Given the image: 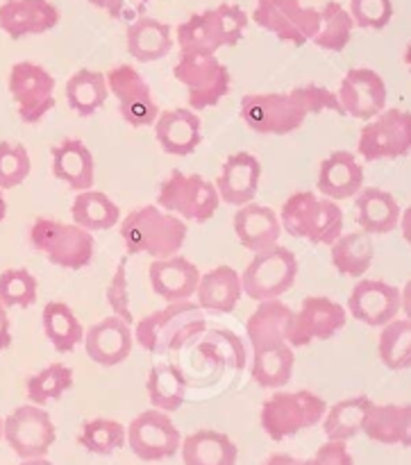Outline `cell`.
<instances>
[{"label": "cell", "instance_id": "obj_21", "mask_svg": "<svg viewBox=\"0 0 411 465\" xmlns=\"http://www.w3.org/2000/svg\"><path fill=\"white\" fill-rule=\"evenodd\" d=\"M203 272L194 262L182 254H173L166 259H153L148 268V280L155 295L164 302H182L191 300L198 291V282Z\"/></svg>", "mask_w": 411, "mask_h": 465}, {"label": "cell", "instance_id": "obj_60", "mask_svg": "<svg viewBox=\"0 0 411 465\" xmlns=\"http://www.w3.org/2000/svg\"><path fill=\"white\" fill-rule=\"evenodd\" d=\"M107 3L109 0H89V5H94V7H98V9L107 7Z\"/></svg>", "mask_w": 411, "mask_h": 465}, {"label": "cell", "instance_id": "obj_38", "mask_svg": "<svg viewBox=\"0 0 411 465\" xmlns=\"http://www.w3.org/2000/svg\"><path fill=\"white\" fill-rule=\"evenodd\" d=\"M296 366V354L289 343L276 345V348L255 350L253 357V380L262 389L280 391L291 381Z\"/></svg>", "mask_w": 411, "mask_h": 465}, {"label": "cell", "instance_id": "obj_29", "mask_svg": "<svg viewBox=\"0 0 411 465\" xmlns=\"http://www.w3.org/2000/svg\"><path fill=\"white\" fill-rule=\"evenodd\" d=\"M241 295H244L241 275L232 266H216L205 272V275H200L198 291H195L198 307L203 312L216 313L235 312Z\"/></svg>", "mask_w": 411, "mask_h": 465}, {"label": "cell", "instance_id": "obj_32", "mask_svg": "<svg viewBox=\"0 0 411 465\" xmlns=\"http://www.w3.org/2000/svg\"><path fill=\"white\" fill-rule=\"evenodd\" d=\"M175 44L180 54H216L226 48L214 9L191 14L185 23H180L175 30Z\"/></svg>", "mask_w": 411, "mask_h": 465}, {"label": "cell", "instance_id": "obj_6", "mask_svg": "<svg viewBox=\"0 0 411 465\" xmlns=\"http://www.w3.org/2000/svg\"><path fill=\"white\" fill-rule=\"evenodd\" d=\"M157 204L168 213H175L182 221L207 223L218 212L216 184L203 175H186L182 171H171L162 182L157 193Z\"/></svg>", "mask_w": 411, "mask_h": 465}, {"label": "cell", "instance_id": "obj_23", "mask_svg": "<svg viewBox=\"0 0 411 465\" xmlns=\"http://www.w3.org/2000/svg\"><path fill=\"white\" fill-rule=\"evenodd\" d=\"M153 127L162 150L166 154H173V157L194 154L198 145L203 143V123H200V116L191 107L159 112Z\"/></svg>", "mask_w": 411, "mask_h": 465}, {"label": "cell", "instance_id": "obj_12", "mask_svg": "<svg viewBox=\"0 0 411 465\" xmlns=\"http://www.w3.org/2000/svg\"><path fill=\"white\" fill-rule=\"evenodd\" d=\"M253 21L285 44L305 45L316 36L321 14L300 0H257Z\"/></svg>", "mask_w": 411, "mask_h": 465}, {"label": "cell", "instance_id": "obj_13", "mask_svg": "<svg viewBox=\"0 0 411 465\" xmlns=\"http://www.w3.org/2000/svg\"><path fill=\"white\" fill-rule=\"evenodd\" d=\"M9 95L16 103L18 118L25 125L39 123L55 107V77L35 62H16L9 71Z\"/></svg>", "mask_w": 411, "mask_h": 465}, {"label": "cell", "instance_id": "obj_61", "mask_svg": "<svg viewBox=\"0 0 411 465\" xmlns=\"http://www.w3.org/2000/svg\"><path fill=\"white\" fill-rule=\"evenodd\" d=\"M405 64H407V68L411 73V44L407 45V50H405Z\"/></svg>", "mask_w": 411, "mask_h": 465}, {"label": "cell", "instance_id": "obj_22", "mask_svg": "<svg viewBox=\"0 0 411 465\" xmlns=\"http://www.w3.org/2000/svg\"><path fill=\"white\" fill-rule=\"evenodd\" d=\"M262 182V163L250 153H235L226 159L221 175L216 177V191L221 203L244 207L253 203Z\"/></svg>", "mask_w": 411, "mask_h": 465}, {"label": "cell", "instance_id": "obj_44", "mask_svg": "<svg viewBox=\"0 0 411 465\" xmlns=\"http://www.w3.org/2000/svg\"><path fill=\"white\" fill-rule=\"evenodd\" d=\"M362 434L380 445H400L403 434V407L400 404H371L364 418Z\"/></svg>", "mask_w": 411, "mask_h": 465}, {"label": "cell", "instance_id": "obj_50", "mask_svg": "<svg viewBox=\"0 0 411 465\" xmlns=\"http://www.w3.org/2000/svg\"><path fill=\"white\" fill-rule=\"evenodd\" d=\"M214 9V16H216L218 27H221L223 41H226V48L239 44L246 35V27H248V14L239 7V5L223 3Z\"/></svg>", "mask_w": 411, "mask_h": 465}, {"label": "cell", "instance_id": "obj_55", "mask_svg": "<svg viewBox=\"0 0 411 465\" xmlns=\"http://www.w3.org/2000/svg\"><path fill=\"white\" fill-rule=\"evenodd\" d=\"M400 312L405 313V318L411 321V280L405 284V289L400 291Z\"/></svg>", "mask_w": 411, "mask_h": 465}, {"label": "cell", "instance_id": "obj_52", "mask_svg": "<svg viewBox=\"0 0 411 465\" xmlns=\"http://www.w3.org/2000/svg\"><path fill=\"white\" fill-rule=\"evenodd\" d=\"M314 459L321 465H355L348 443H344V440H327V443H323L316 450V457Z\"/></svg>", "mask_w": 411, "mask_h": 465}, {"label": "cell", "instance_id": "obj_10", "mask_svg": "<svg viewBox=\"0 0 411 465\" xmlns=\"http://www.w3.org/2000/svg\"><path fill=\"white\" fill-rule=\"evenodd\" d=\"M357 153L366 162L400 159L411 153V112L391 107L366 121L359 132Z\"/></svg>", "mask_w": 411, "mask_h": 465}, {"label": "cell", "instance_id": "obj_59", "mask_svg": "<svg viewBox=\"0 0 411 465\" xmlns=\"http://www.w3.org/2000/svg\"><path fill=\"white\" fill-rule=\"evenodd\" d=\"M5 216H7V200H5L3 191H0V223L5 221Z\"/></svg>", "mask_w": 411, "mask_h": 465}, {"label": "cell", "instance_id": "obj_26", "mask_svg": "<svg viewBox=\"0 0 411 465\" xmlns=\"http://www.w3.org/2000/svg\"><path fill=\"white\" fill-rule=\"evenodd\" d=\"M318 193L330 200L355 198L364 189V168L353 153L336 150L318 168Z\"/></svg>", "mask_w": 411, "mask_h": 465}, {"label": "cell", "instance_id": "obj_41", "mask_svg": "<svg viewBox=\"0 0 411 465\" xmlns=\"http://www.w3.org/2000/svg\"><path fill=\"white\" fill-rule=\"evenodd\" d=\"M380 330V339H377L380 361L389 371H407L411 368V321L394 318Z\"/></svg>", "mask_w": 411, "mask_h": 465}, {"label": "cell", "instance_id": "obj_51", "mask_svg": "<svg viewBox=\"0 0 411 465\" xmlns=\"http://www.w3.org/2000/svg\"><path fill=\"white\" fill-rule=\"evenodd\" d=\"M150 3H153V0H109L105 12H107L114 21L132 23L136 21V18L145 16Z\"/></svg>", "mask_w": 411, "mask_h": 465}, {"label": "cell", "instance_id": "obj_5", "mask_svg": "<svg viewBox=\"0 0 411 465\" xmlns=\"http://www.w3.org/2000/svg\"><path fill=\"white\" fill-rule=\"evenodd\" d=\"M326 413V400L312 391H296V393L277 391L262 404L259 420H262V430L266 431L268 439L285 440L321 425Z\"/></svg>", "mask_w": 411, "mask_h": 465}, {"label": "cell", "instance_id": "obj_31", "mask_svg": "<svg viewBox=\"0 0 411 465\" xmlns=\"http://www.w3.org/2000/svg\"><path fill=\"white\" fill-rule=\"evenodd\" d=\"M180 457L185 465H236L239 448L223 431L198 430L182 439Z\"/></svg>", "mask_w": 411, "mask_h": 465}, {"label": "cell", "instance_id": "obj_18", "mask_svg": "<svg viewBox=\"0 0 411 465\" xmlns=\"http://www.w3.org/2000/svg\"><path fill=\"white\" fill-rule=\"evenodd\" d=\"M348 313L368 327H385L400 313V289L382 280H359L350 291Z\"/></svg>", "mask_w": 411, "mask_h": 465}, {"label": "cell", "instance_id": "obj_24", "mask_svg": "<svg viewBox=\"0 0 411 465\" xmlns=\"http://www.w3.org/2000/svg\"><path fill=\"white\" fill-rule=\"evenodd\" d=\"M294 321L296 312L286 307L280 298L259 302L257 309L250 313L248 322H246V334H248L253 350H266L289 343Z\"/></svg>", "mask_w": 411, "mask_h": 465}, {"label": "cell", "instance_id": "obj_42", "mask_svg": "<svg viewBox=\"0 0 411 465\" xmlns=\"http://www.w3.org/2000/svg\"><path fill=\"white\" fill-rule=\"evenodd\" d=\"M77 443L89 454L107 457V454L118 452L123 445H127V427H123L112 418H94L82 425L77 434Z\"/></svg>", "mask_w": 411, "mask_h": 465}, {"label": "cell", "instance_id": "obj_48", "mask_svg": "<svg viewBox=\"0 0 411 465\" xmlns=\"http://www.w3.org/2000/svg\"><path fill=\"white\" fill-rule=\"evenodd\" d=\"M107 298L109 309H112V316H118L121 321H125L127 325L135 322V316H132V298H130V282H127V259H121L114 271L112 280H109L107 286Z\"/></svg>", "mask_w": 411, "mask_h": 465}, {"label": "cell", "instance_id": "obj_46", "mask_svg": "<svg viewBox=\"0 0 411 465\" xmlns=\"http://www.w3.org/2000/svg\"><path fill=\"white\" fill-rule=\"evenodd\" d=\"M32 159L23 143L16 141H0V191L21 186L30 177Z\"/></svg>", "mask_w": 411, "mask_h": 465}, {"label": "cell", "instance_id": "obj_43", "mask_svg": "<svg viewBox=\"0 0 411 465\" xmlns=\"http://www.w3.org/2000/svg\"><path fill=\"white\" fill-rule=\"evenodd\" d=\"M73 384H75V375H73L71 368L64 366V363H50L48 368H44V371H39L27 380L25 393L32 404L45 407V404L62 398L64 393H68Z\"/></svg>", "mask_w": 411, "mask_h": 465}, {"label": "cell", "instance_id": "obj_16", "mask_svg": "<svg viewBox=\"0 0 411 465\" xmlns=\"http://www.w3.org/2000/svg\"><path fill=\"white\" fill-rule=\"evenodd\" d=\"M348 322V309L330 298H305L296 312L294 330H291V348H305L314 341H330L339 334Z\"/></svg>", "mask_w": 411, "mask_h": 465}, {"label": "cell", "instance_id": "obj_19", "mask_svg": "<svg viewBox=\"0 0 411 465\" xmlns=\"http://www.w3.org/2000/svg\"><path fill=\"white\" fill-rule=\"evenodd\" d=\"M62 12L50 0H5L0 5V30L9 39L45 35L59 25Z\"/></svg>", "mask_w": 411, "mask_h": 465}, {"label": "cell", "instance_id": "obj_36", "mask_svg": "<svg viewBox=\"0 0 411 465\" xmlns=\"http://www.w3.org/2000/svg\"><path fill=\"white\" fill-rule=\"evenodd\" d=\"M45 339L59 354H68L85 341V327L66 302H48L41 312Z\"/></svg>", "mask_w": 411, "mask_h": 465}, {"label": "cell", "instance_id": "obj_49", "mask_svg": "<svg viewBox=\"0 0 411 465\" xmlns=\"http://www.w3.org/2000/svg\"><path fill=\"white\" fill-rule=\"evenodd\" d=\"M291 94L296 95L300 104H303L305 112L312 116V114H323V112H335L339 116H346L344 109H341L339 95L335 91H330L327 86L321 84H303L291 89Z\"/></svg>", "mask_w": 411, "mask_h": 465}, {"label": "cell", "instance_id": "obj_28", "mask_svg": "<svg viewBox=\"0 0 411 465\" xmlns=\"http://www.w3.org/2000/svg\"><path fill=\"white\" fill-rule=\"evenodd\" d=\"M173 30L166 23L157 21L153 16H141L136 21L127 23L125 45L132 59L139 64H150L164 59L173 50Z\"/></svg>", "mask_w": 411, "mask_h": 465}, {"label": "cell", "instance_id": "obj_62", "mask_svg": "<svg viewBox=\"0 0 411 465\" xmlns=\"http://www.w3.org/2000/svg\"><path fill=\"white\" fill-rule=\"evenodd\" d=\"M298 465H321L316 459H307V461H298Z\"/></svg>", "mask_w": 411, "mask_h": 465}, {"label": "cell", "instance_id": "obj_27", "mask_svg": "<svg viewBox=\"0 0 411 465\" xmlns=\"http://www.w3.org/2000/svg\"><path fill=\"white\" fill-rule=\"evenodd\" d=\"M53 157V175L68 186L71 191L94 189L95 162L91 150L80 139H64L62 143L50 150Z\"/></svg>", "mask_w": 411, "mask_h": 465}, {"label": "cell", "instance_id": "obj_1", "mask_svg": "<svg viewBox=\"0 0 411 465\" xmlns=\"http://www.w3.org/2000/svg\"><path fill=\"white\" fill-rule=\"evenodd\" d=\"M186 221L164 212L159 204L135 209L121 221V239L130 254H148L166 259L180 252L186 243Z\"/></svg>", "mask_w": 411, "mask_h": 465}, {"label": "cell", "instance_id": "obj_39", "mask_svg": "<svg viewBox=\"0 0 411 465\" xmlns=\"http://www.w3.org/2000/svg\"><path fill=\"white\" fill-rule=\"evenodd\" d=\"M371 404L373 400L366 398V395H357V398H348L332 404L321 422L327 440H344V443H348L350 439L362 434L364 418H366Z\"/></svg>", "mask_w": 411, "mask_h": 465}, {"label": "cell", "instance_id": "obj_8", "mask_svg": "<svg viewBox=\"0 0 411 465\" xmlns=\"http://www.w3.org/2000/svg\"><path fill=\"white\" fill-rule=\"evenodd\" d=\"M298 277V259L285 245L255 252L246 271L241 272V286L244 293L255 302L282 298Z\"/></svg>", "mask_w": 411, "mask_h": 465}, {"label": "cell", "instance_id": "obj_34", "mask_svg": "<svg viewBox=\"0 0 411 465\" xmlns=\"http://www.w3.org/2000/svg\"><path fill=\"white\" fill-rule=\"evenodd\" d=\"M109 98L107 75L91 68H80L66 82V103L77 116L89 118L105 107Z\"/></svg>", "mask_w": 411, "mask_h": 465}, {"label": "cell", "instance_id": "obj_25", "mask_svg": "<svg viewBox=\"0 0 411 465\" xmlns=\"http://www.w3.org/2000/svg\"><path fill=\"white\" fill-rule=\"evenodd\" d=\"M280 213L273 212L271 207L253 203L244 204L235 213V234L239 243L250 252H262V250L277 245L282 236Z\"/></svg>", "mask_w": 411, "mask_h": 465}, {"label": "cell", "instance_id": "obj_40", "mask_svg": "<svg viewBox=\"0 0 411 465\" xmlns=\"http://www.w3.org/2000/svg\"><path fill=\"white\" fill-rule=\"evenodd\" d=\"M318 14H321V23H318L316 36L312 39L314 45L327 53H341L348 48L355 27H357L348 9L336 0H330L318 9Z\"/></svg>", "mask_w": 411, "mask_h": 465}, {"label": "cell", "instance_id": "obj_56", "mask_svg": "<svg viewBox=\"0 0 411 465\" xmlns=\"http://www.w3.org/2000/svg\"><path fill=\"white\" fill-rule=\"evenodd\" d=\"M400 232H403L405 241L411 245V207L405 209L403 213H400Z\"/></svg>", "mask_w": 411, "mask_h": 465}, {"label": "cell", "instance_id": "obj_17", "mask_svg": "<svg viewBox=\"0 0 411 465\" xmlns=\"http://www.w3.org/2000/svg\"><path fill=\"white\" fill-rule=\"evenodd\" d=\"M339 103L346 116H353L357 121H371L377 114L386 109V100H389V91H386V82L382 80L380 73L373 68H350L341 80Z\"/></svg>", "mask_w": 411, "mask_h": 465}, {"label": "cell", "instance_id": "obj_11", "mask_svg": "<svg viewBox=\"0 0 411 465\" xmlns=\"http://www.w3.org/2000/svg\"><path fill=\"white\" fill-rule=\"evenodd\" d=\"M309 114L296 100L291 91L286 94H248L241 100V118L257 134L285 136L300 130Z\"/></svg>", "mask_w": 411, "mask_h": 465}, {"label": "cell", "instance_id": "obj_53", "mask_svg": "<svg viewBox=\"0 0 411 465\" xmlns=\"http://www.w3.org/2000/svg\"><path fill=\"white\" fill-rule=\"evenodd\" d=\"M12 345V325H9L7 307L0 302V350H7Z\"/></svg>", "mask_w": 411, "mask_h": 465}, {"label": "cell", "instance_id": "obj_4", "mask_svg": "<svg viewBox=\"0 0 411 465\" xmlns=\"http://www.w3.org/2000/svg\"><path fill=\"white\" fill-rule=\"evenodd\" d=\"M203 327V309L198 304H191L189 300L166 302V307L136 322L135 341L148 352L166 354L180 348L186 339L198 334Z\"/></svg>", "mask_w": 411, "mask_h": 465}, {"label": "cell", "instance_id": "obj_15", "mask_svg": "<svg viewBox=\"0 0 411 465\" xmlns=\"http://www.w3.org/2000/svg\"><path fill=\"white\" fill-rule=\"evenodd\" d=\"M127 445L141 461H164L180 452L182 434L171 420V413L148 409L127 427Z\"/></svg>", "mask_w": 411, "mask_h": 465}, {"label": "cell", "instance_id": "obj_2", "mask_svg": "<svg viewBox=\"0 0 411 465\" xmlns=\"http://www.w3.org/2000/svg\"><path fill=\"white\" fill-rule=\"evenodd\" d=\"M282 230L314 245H332L344 234V212L336 200L298 191L280 209Z\"/></svg>", "mask_w": 411, "mask_h": 465}, {"label": "cell", "instance_id": "obj_47", "mask_svg": "<svg viewBox=\"0 0 411 465\" xmlns=\"http://www.w3.org/2000/svg\"><path fill=\"white\" fill-rule=\"evenodd\" d=\"M350 16L364 30H385L394 18V0H350Z\"/></svg>", "mask_w": 411, "mask_h": 465}, {"label": "cell", "instance_id": "obj_35", "mask_svg": "<svg viewBox=\"0 0 411 465\" xmlns=\"http://www.w3.org/2000/svg\"><path fill=\"white\" fill-rule=\"evenodd\" d=\"M73 223L86 232H107L121 223V209L103 191L86 189L75 195L71 204Z\"/></svg>", "mask_w": 411, "mask_h": 465}, {"label": "cell", "instance_id": "obj_33", "mask_svg": "<svg viewBox=\"0 0 411 465\" xmlns=\"http://www.w3.org/2000/svg\"><path fill=\"white\" fill-rule=\"evenodd\" d=\"M332 266L344 277H364L376 259V245L368 232H348L330 245Z\"/></svg>", "mask_w": 411, "mask_h": 465}, {"label": "cell", "instance_id": "obj_14", "mask_svg": "<svg viewBox=\"0 0 411 465\" xmlns=\"http://www.w3.org/2000/svg\"><path fill=\"white\" fill-rule=\"evenodd\" d=\"M105 75H107L109 94L116 98L123 121L130 127L155 125L159 116V104L144 75L130 64H118L109 68Z\"/></svg>", "mask_w": 411, "mask_h": 465}, {"label": "cell", "instance_id": "obj_54", "mask_svg": "<svg viewBox=\"0 0 411 465\" xmlns=\"http://www.w3.org/2000/svg\"><path fill=\"white\" fill-rule=\"evenodd\" d=\"M400 445L411 448V404H403V434H400Z\"/></svg>", "mask_w": 411, "mask_h": 465}, {"label": "cell", "instance_id": "obj_37", "mask_svg": "<svg viewBox=\"0 0 411 465\" xmlns=\"http://www.w3.org/2000/svg\"><path fill=\"white\" fill-rule=\"evenodd\" d=\"M145 393H148L153 409H159L164 413H173L186 400V377L173 363H157L148 372Z\"/></svg>", "mask_w": 411, "mask_h": 465}, {"label": "cell", "instance_id": "obj_30", "mask_svg": "<svg viewBox=\"0 0 411 465\" xmlns=\"http://www.w3.org/2000/svg\"><path fill=\"white\" fill-rule=\"evenodd\" d=\"M357 223L368 234H389L400 225V204L389 191L368 186L355 195Z\"/></svg>", "mask_w": 411, "mask_h": 465}, {"label": "cell", "instance_id": "obj_63", "mask_svg": "<svg viewBox=\"0 0 411 465\" xmlns=\"http://www.w3.org/2000/svg\"><path fill=\"white\" fill-rule=\"evenodd\" d=\"M0 440H3V418H0Z\"/></svg>", "mask_w": 411, "mask_h": 465}, {"label": "cell", "instance_id": "obj_20", "mask_svg": "<svg viewBox=\"0 0 411 465\" xmlns=\"http://www.w3.org/2000/svg\"><path fill=\"white\" fill-rule=\"evenodd\" d=\"M82 343H85L86 357L91 361L105 368H114L121 366L132 354L135 334L125 321H121L118 316H107L85 331Z\"/></svg>", "mask_w": 411, "mask_h": 465}, {"label": "cell", "instance_id": "obj_58", "mask_svg": "<svg viewBox=\"0 0 411 465\" xmlns=\"http://www.w3.org/2000/svg\"><path fill=\"white\" fill-rule=\"evenodd\" d=\"M18 465H55V463H50L45 457H39V459H23Z\"/></svg>", "mask_w": 411, "mask_h": 465}, {"label": "cell", "instance_id": "obj_45", "mask_svg": "<svg viewBox=\"0 0 411 465\" xmlns=\"http://www.w3.org/2000/svg\"><path fill=\"white\" fill-rule=\"evenodd\" d=\"M36 295H39V284L27 268H9L0 275V302L7 309L32 307Z\"/></svg>", "mask_w": 411, "mask_h": 465}, {"label": "cell", "instance_id": "obj_7", "mask_svg": "<svg viewBox=\"0 0 411 465\" xmlns=\"http://www.w3.org/2000/svg\"><path fill=\"white\" fill-rule=\"evenodd\" d=\"M173 75L186 89L194 112L216 107L232 89V75L216 54H180Z\"/></svg>", "mask_w": 411, "mask_h": 465}, {"label": "cell", "instance_id": "obj_3", "mask_svg": "<svg viewBox=\"0 0 411 465\" xmlns=\"http://www.w3.org/2000/svg\"><path fill=\"white\" fill-rule=\"evenodd\" d=\"M30 243L53 266L64 271H82L94 262L95 241L91 232L80 225L36 218L30 227Z\"/></svg>", "mask_w": 411, "mask_h": 465}, {"label": "cell", "instance_id": "obj_9", "mask_svg": "<svg viewBox=\"0 0 411 465\" xmlns=\"http://www.w3.org/2000/svg\"><path fill=\"white\" fill-rule=\"evenodd\" d=\"M3 439L18 459H39L48 457L50 448L57 440V430L50 413L39 404L30 402L16 407L5 418Z\"/></svg>", "mask_w": 411, "mask_h": 465}, {"label": "cell", "instance_id": "obj_57", "mask_svg": "<svg viewBox=\"0 0 411 465\" xmlns=\"http://www.w3.org/2000/svg\"><path fill=\"white\" fill-rule=\"evenodd\" d=\"M264 465H298V459L291 454H271Z\"/></svg>", "mask_w": 411, "mask_h": 465}]
</instances>
